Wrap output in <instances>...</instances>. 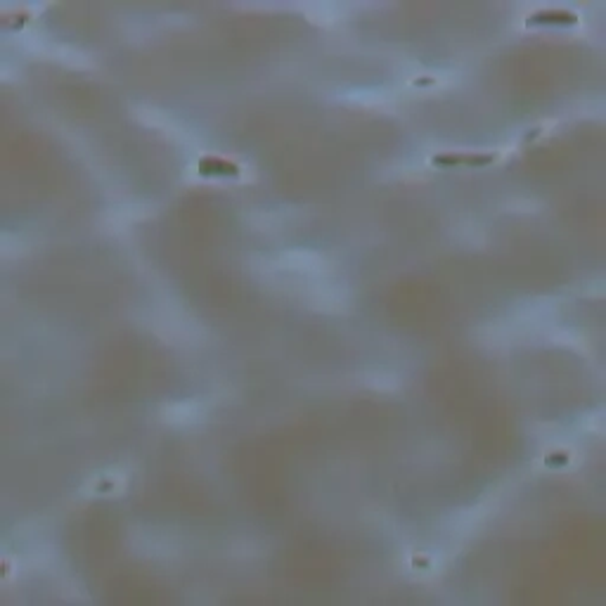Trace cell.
<instances>
[{"label":"cell","instance_id":"6da1fadb","mask_svg":"<svg viewBox=\"0 0 606 606\" xmlns=\"http://www.w3.org/2000/svg\"><path fill=\"white\" fill-rule=\"evenodd\" d=\"M436 164H459V161H469V164H485L488 157H441V159H434Z\"/></svg>","mask_w":606,"mask_h":606}]
</instances>
